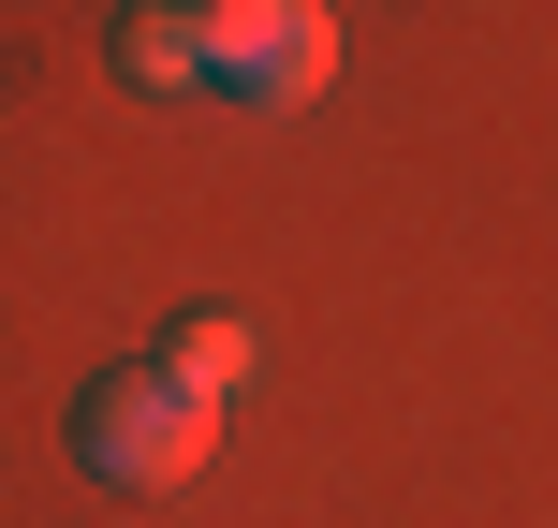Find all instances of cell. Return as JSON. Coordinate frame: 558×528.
I'll list each match as a JSON object with an SVG mask.
<instances>
[{
    "label": "cell",
    "instance_id": "3957f363",
    "mask_svg": "<svg viewBox=\"0 0 558 528\" xmlns=\"http://www.w3.org/2000/svg\"><path fill=\"white\" fill-rule=\"evenodd\" d=\"M118 74L133 88H206V0H133L118 15Z\"/></svg>",
    "mask_w": 558,
    "mask_h": 528
},
{
    "label": "cell",
    "instance_id": "6da1fadb",
    "mask_svg": "<svg viewBox=\"0 0 558 528\" xmlns=\"http://www.w3.org/2000/svg\"><path fill=\"white\" fill-rule=\"evenodd\" d=\"M206 455H221V412H206L162 353L104 367V382L74 396V470L104 484V500H177V484H206Z\"/></svg>",
    "mask_w": 558,
    "mask_h": 528
},
{
    "label": "cell",
    "instance_id": "7a4b0ae2",
    "mask_svg": "<svg viewBox=\"0 0 558 528\" xmlns=\"http://www.w3.org/2000/svg\"><path fill=\"white\" fill-rule=\"evenodd\" d=\"M206 88H235V103L294 118L338 88V15L324 0H206Z\"/></svg>",
    "mask_w": 558,
    "mask_h": 528
},
{
    "label": "cell",
    "instance_id": "277c9868",
    "mask_svg": "<svg viewBox=\"0 0 558 528\" xmlns=\"http://www.w3.org/2000/svg\"><path fill=\"white\" fill-rule=\"evenodd\" d=\"M162 367H177V382L206 396V412H221V396L251 382V323H235V308H177V337H162Z\"/></svg>",
    "mask_w": 558,
    "mask_h": 528
}]
</instances>
